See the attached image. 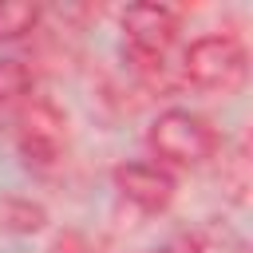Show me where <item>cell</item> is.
<instances>
[{
	"label": "cell",
	"mask_w": 253,
	"mask_h": 253,
	"mask_svg": "<svg viewBox=\"0 0 253 253\" xmlns=\"http://www.w3.org/2000/svg\"><path fill=\"white\" fill-rule=\"evenodd\" d=\"M178 67L194 91L233 95V91H241V83L249 75V51L233 32H210V36H198L182 51Z\"/></svg>",
	"instance_id": "obj_3"
},
{
	"label": "cell",
	"mask_w": 253,
	"mask_h": 253,
	"mask_svg": "<svg viewBox=\"0 0 253 253\" xmlns=\"http://www.w3.org/2000/svg\"><path fill=\"white\" fill-rule=\"evenodd\" d=\"M115 190L142 213H158L174 198V174L158 166L154 158H134L115 170Z\"/></svg>",
	"instance_id": "obj_5"
},
{
	"label": "cell",
	"mask_w": 253,
	"mask_h": 253,
	"mask_svg": "<svg viewBox=\"0 0 253 253\" xmlns=\"http://www.w3.org/2000/svg\"><path fill=\"white\" fill-rule=\"evenodd\" d=\"M36 95V75L24 59L16 55H0V115H16L28 99Z\"/></svg>",
	"instance_id": "obj_6"
},
{
	"label": "cell",
	"mask_w": 253,
	"mask_h": 253,
	"mask_svg": "<svg viewBox=\"0 0 253 253\" xmlns=\"http://www.w3.org/2000/svg\"><path fill=\"white\" fill-rule=\"evenodd\" d=\"M12 119H16V146L24 162L32 170H55L63 158V142H67L59 107L43 95H32Z\"/></svg>",
	"instance_id": "obj_4"
},
{
	"label": "cell",
	"mask_w": 253,
	"mask_h": 253,
	"mask_svg": "<svg viewBox=\"0 0 253 253\" xmlns=\"http://www.w3.org/2000/svg\"><path fill=\"white\" fill-rule=\"evenodd\" d=\"M182 32V16L170 4H130L123 12V51L134 71L146 79H162L170 67L174 43Z\"/></svg>",
	"instance_id": "obj_2"
},
{
	"label": "cell",
	"mask_w": 253,
	"mask_h": 253,
	"mask_svg": "<svg viewBox=\"0 0 253 253\" xmlns=\"http://www.w3.org/2000/svg\"><path fill=\"white\" fill-rule=\"evenodd\" d=\"M154 253H198V245H194L190 237H170V241H162Z\"/></svg>",
	"instance_id": "obj_8"
},
{
	"label": "cell",
	"mask_w": 253,
	"mask_h": 253,
	"mask_svg": "<svg viewBox=\"0 0 253 253\" xmlns=\"http://www.w3.org/2000/svg\"><path fill=\"white\" fill-rule=\"evenodd\" d=\"M36 24H40L36 4H0V43H16V40L32 36Z\"/></svg>",
	"instance_id": "obj_7"
},
{
	"label": "cell",
	"mask_w": 253,
	"mask_h": 253,
	"mask_svg": "<svg viewBox=\"0 0 253 253\" xmlns=\"http://www.w3.org/2000/svg\"><path fill=\"white\" fill-rule=\"evenodd\" d=\"M146 146H150V158L174 174V170H190V166L210 162L221 146V134L206 115H198L190 107H166L150 123Z\"/></svg>",
	"instance_id": "obj_1"
}]
</instances>
